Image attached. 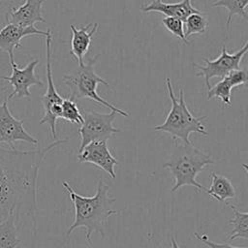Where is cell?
<instances>
[{
	"instance_id": "obj_13",
	"label": "cell",
	"mask_w": 248,
	"mask_h": 248,
	"mask_svg": "<svg viewBox=\"0 0 248 248\" xmlns=\"http://www.w3.org/2000/svg\"><path fill=\"white\" fill-rule=\"evenodd\" d=\"M46 0H24L18 7L13 9L6 16V23H13L23 27L35 26V23H46L43 16V6Z\"/></svg>"
},
{
	"instance_id": "obj_10",
	"label": "cell",
	"mask_w": 248,
	"mask_h": 248,
	"mask_svg": "<svg viewBox=\"0 0 248 248\" xmlns=\"http://www.w3.org/2000/svg\"><path fill=\"white\" fill-rule=\"evenodd\" d=\"M23 141L31 145H38V140L27 132L23 120L16 119L9 109L8 101L0 102V144L5 143L10 148H16L15 143Z\"/></svg>"
},
{
	"instance_id": "obj_19",
	"label": "cell",
	"mask_w": 248,
	"mask_h": 248,
	"mask_svg": "<svg viewBox=\"0 0 248 248\" xmlns=\"http://www.w3.org/2000/svg\"><path fill=\"white\" fill-rule=\"evenodd\" d=\"M248 6V0H218L211 3L210 7H224L228 10V16L226 20V26L229 29L232 18L234 16H240L248 23V13L246 7Z\"/></svg>"
},
{
	"instance_id": "obj_27",
	"label": "cell",
	"mask_w": 248,
	"mask_h": 248,
	"mask_svg": "<svg viewBox=\"0 0 248 248\" xmlns=\"http://www.w3.org/2000/svg\"><path fill=\"white\" fill-rule=\"evenodd\" d=\"M170 248H180V246L176 242V238L173 236L170 237Z\"/></svg>"
},
{
	"instance_id": "obj_7",
	"label": "cell",
	"mask_w": 248,
	"mask_h": 248,
	"mask_svg": "<svg viewBox=\"0 0 248 248\" xmlns=\"http://www.w3.org/2000/svg\"><path fill=\"white\" fill-rule=\"evenodd\" d=\"M83 122L78 129L80 136V151L88 143L95 140L107 141L113 134L120 133V130L113 126L117 113L111 111L101 113L94 110H81Z\"/></svg>"
},
{
	"instance_id": "obj_24",
	"label": "cell",
	"mask_w": 248,
	"mask_h": 248,
	"mask_svg": "<svg viewBox=\"0 0 248 248\" xmlns=\"http://www.w3.org/2000/svg\"><path fill=\"white\" fill-rule=\"evenodd\" d=\"M232 88L240 85H248V69H237L226 76Z\"/></svg>"
},
{
	"instance_id": "obj_22",
	"label": "cell",
	"mask_w": 248,
	"mask_h": 248,
	"mask_svg": "<svg viewBox=\"0 0 248 248\" xmlns=\"http://www.w3.org/2000/svg\"><path fill=\"white\" fill-rule=\"evenodd\" d=\"M60 118L67 122L78 124V125H81L83 122L81 110L78 108V105L76 104L75 100H73L70 97L63 98V102L61 105Z\"/></svg>"
},
{
	"instance_id": "obj_23",
	"label": "cell",
	"mask_w": 248,
	"mask_h": 248,
	"mask_svg": "<svg viewBox=\"0 0 248 248\" xmlns=\"http://www.w3.org/2000/svg\"><path fill=\"white\" fill-rule=\"evenodd\" d=\"M162 23L166 27L168 31H170L173 36L176 38L180 39L183 44L189 45L188 40L185 37V32H184V22L176 17H170V16H166L165 18L162 19Z\"/></svg>"
},
{
	"instance_id": "obj_20",
	"label": "cell",
	"mask_w": 248,
	"mask_h": 248,
	"mask_svg": "<svg viewBox=\"0 0 248 248\" xmlns=\"http://www.w3.org/2000/svg\"><path fill=\"white\" fill-rule=\"evenodd\" d=\"M232 90V84L230 83L227 77H224L215 85L211 86L207 90V99L210 100L212 98H218L227 107H232V102H231Z\"/></svg>"
},
{
	"instance_id": "obj_25",
	"label": "cell",
	"mask_w": 248,
	"mask_h": 248,
	"mask_svg": "<svg viewBox=\"0 0 248 248\" xmlns=\"http://www.w3.org/2000/svg\"><path fill=\"white\" fill-rule=\"evenodd\" d=\"M194 236L196 239L206 245L208 248H248V247H235L231 245L230 243H216L208 238V235L205 233L200 234L198 232H194Z\"/></svg>"
},
{
	"instance_id": "obj_2",
	"label": "cell",
	"mask_w": 248,
	"mask_h": 248,
	"mask_svg": "<svg viewBox=\"0 0 248 248\" xmlns=\"http://www.w3.org/2000/svg\"><path fill=\"white\" fill-rule=\"evenodd\" d=\"M62 186L68 192L75 209V220L65 232L64 241L76 229L85 228L86 240L92 246L91 235L93 232H98L102 238L106 236L107 221L109 216L117 213L112 208L116 199L109 196V186L102 178L99 179L96 193L92 197L80 196L66 181L62 182Z\"/></svg>"
},
{
	"instance_id": "obj_28",
	"label": "cell",
	"mask_w": 248,
	"mask_h": 248,
	"mask_svg": "<svg viewBox=\"0 0 248 248\" xmlns=\"http://www.w3.org/2000/svg\"><path fill=\"white\" fill-rule=\"evenodd\" d=\"M241 166H242V168L245 170V171L247 172V174H248V164H246V163H242L241 164Z\"/></svg>"
},
{
	"instance_id": "obj_18",
	"label": "cell",
	"mask_w": 248,
	"mask_h": 248,
	"mask_svg": "<svg viewBox=\"0 0 248 248\" xmlns=\"http://www.w3.org/2000/svg\"><path fill=\"white\" fill-rule=\"evenodd\" d=\"M233 212V217L229 220L232 225V230L228 236L229 241H233L238 238L248 240V212H240L233 204H230Z\"/></svg>"
},
{
	"instance_id": "obj_4",
	"label": "cell",
	"mask_w": 248,
	"mask_h": 248,
	"mask_svg": "<svg viewBox=\"0 0 248 248\" xmlns=\"http://www.w3.org/2000/svg\"><path fill=\"white\" fill-rule=\"evenodd\" d=\"M166 85L170 99V109L165 121L154 127L155 131H160L169 134L175 141L180 140L185 144H192L190 135L192 133H199L202 136H208L202 120L206 116L196 117L192 114L187 107L184 99V91L182 88L179 90L178 98L175 97L170 79L166 78Z\"/></svg>"
},
{
	"instance_id": "obj_8",
	"label": "cell",
	"mask_w": 248,
	"mask_h": 248,
	"mask_svg": "<svg viewBox=\"0 0 248 248\" xmlns=\"http://www.w3.org/2000/svg\"><path fill=\"white\" fill-rule=\"evenodd\" d=\"M248 51V40L234 53H229L225 45L221 47L220 55L213 60L202 57L204 65L194 63V68L197 69V76L203 77L207 90L211 87L210 79L213 78H221L228 76L232 71L239 69L240 62L243 56Z\"/></svg>"
},
{
	"instance_id": "obj_1",
	"label": "cell",
	"mask_w": 248,
	"mask_h": 248,
	"mask_svg": "<svg viewBox=\"0 0 248 248\" xmlns=\"http://www.w3.org/2000/svg\"><path fill=\"white\" fill-rule=\"evenodd\" d=\"M68 140L58 139L35 150L0 146V220L10 215L16 220L28 217L36 235L39 170L46 155Z\"/></svg>"
},
{
	"instance_id": "obj_21",
	"label": "cell",
	"mask_w": 248,
	"mask_h": 248,
	"mask_svg": "<svg viewBox=\"0 0 248 248\" xmlns=\"http://www.w3.org/2000/svg\"><path fill=\"white\" fill-rule=\"evenodd\" d=\"M185 23V37L186 39L194 34H204L208 28V19L207 16H204L202 13L192 14L190 15L186 20Z\"/></svg>"
},
{
	"instance_id": "obj_15",
	"label": "cell",
	"mask_w": 248,
	"mask_h": 248,
	"mask_svg": "<svg viewBox=\"0 0 248 248\" xmlns=\"http://www.w3.org/2000/svg\"><path fill=\"white\" fill-rule=\"evenodd\" d=\"M140 11L143 13H161L166 16L179 18L183 22L190 15L202 13L192 5L191 0H182L177 3H165L162 0H152L149 4L142 5Z\"/></svg>"
},
{
	"instance_id": "obj_5",
	"label": "cell",
	"mask_w": 248,
	"mask_h": 248,
	"mask_svg": "<svg viewBox=\"0 0 248 248\" xmlns=\"http://www.w3.org/2000/svg\"><path fill=\"white\" fill-rule=\"evenodd\" d=\"M100 54L95 55L94 57L84 62L83 65L78 66L69 73L63 76V84L67 85L70 89L71 95L70 98L73 100L76 99H89L97 102L98 104L107 107L111 111H115L117 114L122 116H129V112L123 110L114 105L110 104L107 100L103 99L97 93V86L101 83L106 86H108L107 79L98 76L95 72V64L98 61Z\"/></svg>"
},
{
	"instance_id": "obj_17",
	"label": "cell",
	"mask_w": 248,
	"mask_h": 248,
	"mask_svg": "<svg viewBox=\"0 0 248 248\" xmlns=\"http://www.w3.org/2000/svg\"><path fill=\"white\" fill-rule=\"evenodd\" d=\"M18 244L16 216L10 215L0 220V248H16Z\"/></svg>"
},
{
	"instance_id": "obj_6",
	"label": "cell",
	"mask_w": 248,
	"mask_h": 248,
	"mask_svg": "<svg viewBox=\"0 0 248 248\" xmlns=\"http://www.w3.org/2000/svg\"><path fill=\"white\" fill-rule=\"evenodd\" d=\"M46 40V93L41 97V102L44 108V116L40 120V124H46L48 126L51 138L56 140V122L61 117V105L63 97L57 92L53 78H52V31L47 29V35L45 37Z\"/></svg>"
},
{
	"instance_id": "obj_11",
	"label": "cell",
	"mask_w": 248,
	"mask_h": 248,
	"mask_svg": "<svg viewBox=\"0 0 248 248\" xmlns=\"http://www.w3.org/2000/svg\"><path fill=\"white\" fill-rule=\"evenodd\" d=\"M79 163H91L105 170L112 178H116L114 167L118 165L117 159L111 154L107 141L95 140L84 146L78 154Z\"/></svg>"
},
{
	"instance_id": "obj_12",
	"label": "cell",
	"mask_w": 248,
	"mask_h": 248,
	"mask_svg": "<svg viewBox=\"0 0 248 248\" xmlns=\"http://www.w3.org/2000/svg\"><path fill=\"white\" fill-rule=\"evenodd\" d=\"M47 31L37 29L35 26L23 27L13 23H6L0 29V49L8 54L9 60L15 59L14 52L21 47L20 41L29 36L46 37Z\"/></svg>"
},
{
	"instance_id": "obj_9",
	"label": "cell",
	"mask_w": 248,
	"mask_h": 248,
	"mask_svg": "<svg viewBox=\"0 0 248 248\" xmlns=\"http://www.w3.org/2000/svg\"><path fill=\"white\" fill-rule=\"evenodd\" d=\"M12 68V74L10 77L1 76L0 79L7 80L8 85L3 87L1 90H5L8 86H13V92L9 94L7 101L13 99H21V98H30L31 92L29 88L33 85L44 86L45 83L36 76L35 69L39 64L38 59L30 60L25 67L19 68L16 63L15 59L9 60Z\"/></svg>"
},
{
	"instance_id": "obj_26",
	"label": "cell",
	"mask_w": 248,
	"mask_h": 248,
	"mask_svg": "<svg viewBox=\"0 0 248 248\" xmlns=\"http://www.w3.org/2000/svg\"><path fill=\"white\" fill-rule=\"evenodd\" d=\"M24 0H0V16L4 19L10 12L23 3Z\"/></svg>"
},
{
	"instance_id": "obj_3",
	"label": "cell",
	"mask_w": 248,
	"mask_h": 248,
	"mask_svg": "<svg viewBox=\"0 0 248 248\" xmlns=\"http://www.w3.org/2000/svg\"><path fill=\"white\" fill-rule=\"evenodd\" d=\"M214 164L215 161L209 154L198 149L193 144L175 141L169 160L163 164V168L170 170L174 180L170 192L173 193L186 185L205 192L207 188L197 181V176L206 166Z\"/></svg>"
},
{
	"instance_id": "obj_16",
	"label": "cell",
	"mask_w": 248,
	"mask_h": 248,
	"mask_svg": "<svg viewBox=\"0 0 248 248\" xmlns=\"http://www.w3.org/2000/svg\"><path fill=\"white\" fill-rule=\"evenodd\" d=\"M211 185L206 189L205 193L220 202H226L227 200L235 198L236 192L234 186L228 177L211 172Z\"/></svg>"
},
{
	"instance_id": "obj_14",
	"label": "cell",
	"mask_w": 248,
	"mask_h": 248,
	"mask_svg": "<svg viewBox=\"0 0 248 248\" xmlns=\"http://www.w3.org/2000/svg\"><path fill=\"white\" fill-rule=\"evenodd\" d=\"M99 24L88 23L85 26L77 27L74 24L70 25L72 31L71 50L70 53L78 62V66L84 64V56L89 50L93 35L97 32Z\"/></svg>"
}]
</instances>
